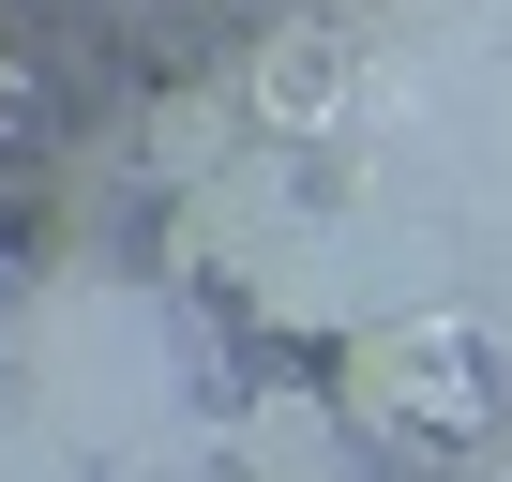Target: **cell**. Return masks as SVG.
I'll use <instances>...</instances> for the list:
<instances>
[{"label": "cell", "instance_id": "obj_4", "mask_svg": "<svg viewBox=\"0 0 512 482\" xmlns=\"http://www.w3.org/2000/svg\"><path fill=\"white\" fill-rule=\"evenodd\" d=\"M347 106V46L332 31H272V46H256V121H272V136H317Z\"/></svg>", "mask_w": 512, "mask_h": 482}, {"label": "cell", "instance_id": "obj_1", "mask_svg": "<svg viewBox=\"0 0 512 482\" xmlns=\"http://www.w3.org/2000/svg\"><path fill=\"white\" fill-rule=\"evenodd\" d=\"M392 302H437V287H422L407 241L362 226V211H302L272 257H256V317H272V332H332V347H347V332L392 317Z\"/></svg>", "mask_w": 512, "mask_h": 482}, {"label": "cell", "instance_id": "obj_3", "mask_svg": "<svg viewBox=\"0 0 512 482\" xmlns=\"http://www.w3.org/2000/svg\"><path fill=\"white\" fill-rule=\"evenodd\" d=\"M287 226H302V181H287L272 151H211V166L181 181V226H166V241H181V272H241V287H256V257H272Z\"/></svg>", "mask_w": 512, "mask_h": 482}, {"label": "cell", "instance_id": "obj_5", "mask_svg": "<svg viewBox=\"0 0 512 482\" xmlns=\"http://www.w3.org/2000/svg\"><path fill=\"white\" fill-rule=\"evenodd\" d=\"M211 151H226V106H211V91H196V106H166V121H151V166H166V181H196V166H211Z\"/></svg>", "mask_w": 512, "mask_h": 482}, {"label": "cell", "instance_id": "obj_2", "mask_svg": "<svg viewBox=\"0 0 512 482\" xmlns=\"http://www.w3.org/2000/svg\"><path fill=\"white\" fill-rule=\"evenodd\" d=\"M347 407H377V422H482V347H467V317H452V302L362 317V332H347Z\"/></svg>", "mask_w": 512, "mask_h": 482}]
</instances>
